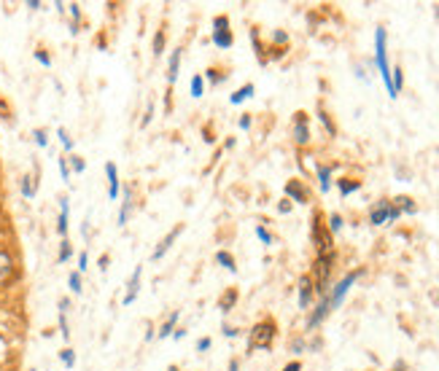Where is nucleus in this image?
Instances as JSON below:
<instances>
[{"label": "nucleus", "mask_w": 439, "mask_h": 371, "mask_svg": "<svg viewBox=\"0 0 439 371\" xmlns=\"http://www.w3.org/2000/svg\"><path fill=\"white\" fill-rule=\"evenodd\" d=\"M256 237H259V240H262L264 245H272V234H270V232H267V229H264V226H262V223H259V226H256Z\"/></svg>", "instance_id": "ea45409f"}, {"label": "nucleus", "mask_w": 439, "mask_h": 371, "mask_svg": "<svg viewBox=\"0 0 439 371\" xmlns=\"http://www.w3.org/2000/svg\"><path fill=\"white\" fill-rule=\"evenodd\" d=\"M253 92H256L253 83H243V87L237 89V92L229 94V105H240V102H245L248 97H253Z\"/></svg>", "instance_id": "f3484780"}, {"label": "nucleus", "mask_w": 439, "mask_h": 371, "mask_svg": "<svg viewBox=\"0 0 439 371\" xmlns=\"http://www.w3.org/2000/svg\"><path fill=\"white\" fill-rule=\"evenodd\" d=\"M337 188H340L342 196H350V194H356L358 188H361V180H356V178H340L337 180Z\"/></svg>", "instance_id": "5701e85b"}, {"label": "nucleus", "mask_w": 439, "mask_h": 371, "mask_svg": "<svg viewBox=\"0 0 439 371\" xmlns=\"http://www.w3.org/2000/svg\"><path fill=\"white\" fill-rule=\"evenodd\" d=\"M291 210H294V205H291V199H286V196H283V199H280V202H278V213H283V215H289Z\"/></svg>", "instance_id": "c03bdc74"}, {"label": "nucleus", "mask_w": 439, "mask_h": 371, "mask_svg": "<svg viewBox=\"0 0 439 371\" xmlns=\"http://www.w3.org/2000/svg\"><path fill=\"white\" fill-rule=\"evenodd\" d=\"M434 16H436V22H439V6H434Z\"/></svg>", "instance_id": "680f3d73"}, {"label": "nucleus", "mask_w": 439, "mask_h": 371, "mask_svg": "<svg viewBox=\"0 0 439 371\" xmlns=\"http://www.w3.org/2000/svg\"><path fill=\"white\" fill-rule=\"evenodd\" d=\"M286 199L299 202V205H307L310 202V191H307V186H304L299 178H291V180H286Z\"/></svg>", "instance_id": "1a4fd4ad"}, {"label": "nucleus", "mask_w": 439, "mask_h": 371, "mask_svg": "<svg viewBox=\"0 0 439 371\" xmlns=\"http://www.w3.org/2000/svg\"><path fill=\"white\" fill-rule=\"evenodd\" d=\"M132 210H135V202H132V191H130V188H124V205H121V210H119V226H124V223L130 221Z\"/></svg>", "instance_id": "a211bd4d"}, {"label": "nucleus", "mask_w": 439, "mask_h": 371, "mask_svg": "<svg viewBox=\"0 0 439 371\" xmlns=\"http://www.w3.org/2000/svg\"><path fill=\"white\" fill-rule=\"evenodd\" d=\"M304 350V339H294L291 341V353H302Z\"/></svg>", "instance_id": "3c124183"}, {"label": "nucleus", "mask_w": 439, "mask_h": 371, "mask_svg": "<svg viewBox=\"0 0 439 371\" xmlns=\"http://www.w3.org/2000/svg\"><path fill=\"white\" fill-rule=\"evenodd\" d=\"M189 94H192L194 100H199L205 94V75L202 73H194L192 81H189Z\"/></svg>", "instance_id": "4be33fe9"}, {"label": "nucleus", "mask_w": 439, "mask_h": 371, "mask_svg": "<svg viewBox=\"0 0 439 371\" xmlns=\"http://www.w3.org/2000/svg\"><path fill=\"white\" fill-rule=\"evenodd\" d=\"M237 299H240V291H237V288H226L221 296H218V309H221L224 315H226L229 309H235Z\"/></svg>", "instance_id": "2eb2a0df"}, {"label": "nucleus", "mask_w": 439, "mask_h": 371, "mask_svg": "<svg viewBox=\"0 0 439 371\" xmlns=\"http://www.w3.org/2000/svg\"><path fill=\"white\" fill-rule=\"evenodd\" d=\"M221 334H224L226 339H235L237 334H240V331H237L235 326H229V323H224V326H221Z\"/></svg>", "instance_id": "a18cd8bd"}, {"label": "nucleus", "mask_w": 439, "mask_h": 371, "mask_svg": "<svg viewBox=\"0 0 439 371\" xmlns=\"http://www.w3.org/2000/svg\"><path fill=\"white\" fill-rule=\"evenodd\" d=\"M235 142H237L235 137H226V142H224V148H226V151H229V148H235Z\"/></svg>", "instance_id": "bf43d9fd"}, {"label": "nucleus", "mask_w": 439, "mask_h": 371, "mask_svg": "<svg viewBox=\"0 0 439 371\" xmlns=\"http://www.w3.org/2000/svg\"><path fill=\"white\" fill-rule=\"evenodd\" d=\"M431 301H434V307H439V293H431Z\"/></svg>", "instance_id": "052dcab7"}, {"label": "nucleus", "mask_w": 439, "mask_h": 371, "mask_svg": "<svg viewBox=\"0 0 439 371\" xmlns=\"http://www.w3.org/2000/svg\"><path fill=\"white\" fill-rule=\"evenodd\" d=\"M318 121L323 124V127H326V135H329V137H337V124L331 121V116H329V110L323 108V105L318 108Z\"/></svg>", "instance_id": "393cba45"}, {"label": "nucleus", "mask_w": 439, "mask_h": 371, "mask_svg": "<svg viewBox=\"0 0 439 371\" xmlns=\"http://www.w3.org/2000/svg\"><path fill=\"white\" fill-rule=\"evenodd\" d=\"M226 371H240V360L232 358V360H229V366H226Z\"/></svg>", "instance_id": "5fc2aeb1"}, {"label": "nucleus", "mask_w": 439, "mask_h": 371, "mask_svg": "<svg viewBox=\"0 0 439 371\" xmlns=\"http://www.w3.org/2000/svg\"><path fill=\"white\" fill-rule=\"evenodd\" d=\"M140 274H143V264L135 266V272H132V277H130V285H127V296L121 299L124 307H130L132 301L138 299V293H140Z\"/></svg>", "instance_id": "f8f14e48"}, {"label": "nucleus", "mask_w": 439, "mask_h": 371, "mask_svg": "<svg viewBox=\"0 0 439 371\" xmlns=\"http://www.w3.org/2000/svg\"><path fill=\"white\" fill-rule=\"evenodd\" d=\"M251 124H253L251 113H243V116H240V129H243V132H248V129H251Z\"/></svg>", "instance_id": "49530a36"}, {"label": "nucleus", "mask_w": 439, "mask_h": 371, "mask_svg": "<svg viewBox=\"0 0 439 371\" xmlns=\"http://www.w3.org/2000/svg\"><path fill=\"white\" fill-rule=\"evenodd\" d=\"M316 173H318V188L323 194L331 188V167H326V164H316Z\"/></svg>", "instance_id": "aec40b11"}, {"label": "nucleus", "mask_w": 439, "mask_h": 371, "mask_svg": "<svg viewBox=\"0 0 439 371\" xmlns=\"http://www.w3.org/2000/svg\"><path fill=\"white\" fill-rule=\"evenodd\" d=\"M70 14H73V19H75V22L81 19V8H79V3H70Z\"/></svg>", "instance_id": "864d4df0"}, {"label": "nucleus", "mask_w": 439, "mask_h": 371, "mask_svg": "<svg viewBox=\"0 0 439 371\" xmlns=\"http://www.w3.org/2000/svg\"><path fill=\"white\" fill-rule=\"evenodd\" d=\"M211 41H213L216 49H224V51L235 46V33H232V24H229L226 14L213 16V35H211Z\"/></svg>", "instance_id": "7ed1b4c3"}, {"label": "nucleus", "mask_w": 439, "mask_h": 371, "mask_svg": "<svg viewBox=\"0 0 439 371\" xmlns=\"http://www.w3.org/2000/svg\"><path fill=\"white\" fill-rule=\"evenodd\" d=\"M294 142L297 146H307L310 142V116L304 110L294 113Z\"/></svg>", "instance_id": "423d86ee"}, {"label": "nucleus", "mask_w": 439, "mask_h": 371, "mask_svg": "<svg viewBox=\"0 0 439 371\" xmlns=\"http://www.w3.org/2000/svg\"><path fill=\"white\" fill-rule=\"evenodd\" d=\"M180 56H184V46H178V49L170 51L167 56V83L173 87L175 78H178V70H180Z\"/></svg>", "instance_id": "4468645a"}, {"label": "nucleus", "mask_w": 439, "mask_h": 371, "mask_svg": "<svg viewBox=\"0 0 439 371\" xmlns=\"http://www.w3.org/2000/svg\"><path fill=\"white\" fill-rule=\"evenodd\" d=\"M87 264H89V255H87V250H81L79 253V272L87 269Z\"/></svg>", "instance_id": "09e8293b"}, {"label": "nucleus", "mask_w": 439, "mask_h": 371, "mask_svg": "<svg viewBox=\"0 0 439 371\" xmlns=\"http://www.w3.org/2000/svg\"><path fill=\"white\" fill-rule=\"evenodd\" d=\"M216 264H218V266H224L226 272L237 274V261H235V255L229 253V250H218V253H216Z\"/></svg>", "instance_id": "412c9836"}, {"label": "nucleus", "mask_w": 439, "mask_h": 371, "mask_svg": "<svg viewBox=\"0 0 439 371\" xmlns=\"http://www.w3.org/2000/svg\"><path fill=\"white\" fill-rule=\"evenodd\" d=\"M68 288L73 293H81V272H70V277H68Z\"/></svg>", "instance_id": "c9c22d12"}, {"label": "nucleus", "mask_w": 439, "mask_h": 371, "mask_svg": "<svg viewBox=\"0 0 439 371\" xmlns=\"http://www.w3.org/2000/svg\"><path fill=\"white\" fill-rule=\"evenodd\" d=\"M251 43H253V49H256V56H259V62H267V56H264V46H262V38H259V30L256 27H251Z\"/></svg>", "instance_id": "c756f323"}, {"label": "nucleus", "mask_w": 439, "mask_h": 371, "mask_svg": "<svg viewBox=\"0 0 439 371\" xmlns=\"http://www.w3.org/2000/svg\"><path fill=\"white\" fill-rule=\"evenodd\" d=\"M272 41H275V43H289V35H286L283 30H275V33H272Z\"/></svg>", "instance_id": "de8ad7c7"}, {"label": "nucleus", "mask_w": 439, "mask_h": 371, "mask_svg": "<svg viewBox=\"0 0 439 371\" xmlns=\"http://www.w3.org/2000/svg\"><path fill=\"white\" fill-rule=\"evenodd\" d=\"M375 62H377L380 78H383L385 89H388V97H391V100H396V92H394V81H391L388 49H385V27H377V30H375Z\"/></svg>", "instance_id": "f257e3e1"}, {"label": "nucleus", "mask_w": 439, "mask_h": 371, "mask_svg": "<svg viewBox=\"0 0 439 371\" xmlns=\"http://www.w3.org/2000/svg\"><path fill=\"white\" fill-rule=\"evenodd\" d=\"M30 371H35V368H30Z\"/></svg>", "instance_id": "0e129e2a"}, {"label": "nucleus", "mask_w": 439, "mask_h": 371, "mask_svg": "<svg viewBox=\"0 0 439 371\" xmlns=\"http://www.w3.org/2000/svg\"><path fill=\"white\" fill-rule=\"evenodd\" d=\"M108 261H111V259H108V255H100V269H102V272H106V269H108Z\"/></svg>", "instance_id": "13d9d810"}, {"label": "nucleus", "mask_w": 439, "mask_h": 371, "mask_svg": "<svg viewBox=\"0 0 439 371\" xmlns=\"http://www.w3.org/2000/svg\"><path fill=\"white\" fill-rule=\"evenodd\" d=\"M283 371H302V363H299V360H291V363L283 366Z\"/></svg>", "instance_id": "603ef678"}, {"label": "nucleus", "mask_w": 439, "mask_h": 371, "mask_svg": "<svg viewBox=\"0 0 439 371\" xmlns=\"http://www.w3.org/2000/svg\"><path fill=\"white\" fill-rule=\"evenodd\" d=\"M229 78V73H224V70H218V68H208V83H213V87H218L221 81H226Z\"/></svg>", "instance_id": "7c9ffc66"}, {"label": "nucleus", "mask_w": 439, "mask_h": 371, "mask_svg": "<svg viewBox=\"0 0 439 371\" xmlns=\"http://www.w3.org/2000/svg\"><path fill=\"white\" fill-rule=\"evenodd\" d=\"M11 272H14V261H11V255L0 250V282H3L6 277H11Z\"/></svg>", "instance_id": "cd10ccee"}, {"label": "nucleus", "mask_w": 439, "mask_h": 371, "mask_svg": "<svg viewBox=\"0 0 439 371\" xmlns=\"http://www.w3.org/2000/svg\"><path fill=\"white\" fill-rule=\"evenodd\" d=\"M35 191H38V183H33V178H22V194L27 196V199H33L35 196Z\"/></svg>", "instance_id": "473e14b6"}, {"label": "nucleus", "mask_w": 439, "mask_h": 371, "mask_svg": "<svg viewBox=\"0 0 439 371\" xmlns=\"http://www.w3.org/2000/svg\"><path fill=\"white\" fill-rule=\"evenodd\" d=\"M361 274H364V269H353V272H348L345 277H342L337 285L331 288V293H329V304H331V309H337L342 301H345V296H348V291L353 288V282H356Z\"/></svg>", "instance_id": "20e7f679"}, {"label": "nucleus", "mask_w": 439, "mask_h": 371, "mask_svg": "<svg viewBox=\"0 0 439 371\" xmlns=\"http://www.w3.org/2000/svg\"><path fill=\"white\" fill-rule=\"evenodd\" d=\"M70 255H73V247H70V242H68V240H62V242H60V255H57V261H60V264H65V261L70 259Z\"/></svg>", "instance_id": "72a5a7b5"}, {"label": "nucleus", "mask_w": 439, "mask_h": 371, "mask_svg": "<svg viewBox=\"0 0 439 371\" xmlns=\"http://www.w3.org/2000/svg\"><path fill=\"white\" fill-rule=\"evenodd\" d=\"M57 137H60V142H62V148H65V151H73V137L68 135V129H65V127L57 129Z\"/></svg>", "instance_id": "f704fd0d"}, {"label": "nucleus", "mask_w": 439, "mask_h": 371, "mask_svg": "<svg viewBox=\"0 0 439 371\" xmlns=\"http://www.w3.org/2000/svg\"><path fill=\"white\" fill-rule=\"evenodd\" d=\"M313 293H316L313 277H310V274H302V277H299V309H307L313 304Z\"/></svg>", "instance_id": "9b49d317"}, {"label": "nucleus", "mask_w": 439, "mask_h": 371, "mask_svg": "<svg viewBox=\"0 0 439 371\" xmlns=\"http://www.w3.org/2000/svg\"><path fill=\"white\" fill-rule=\"evenodd\" d=\"M329 312H331V304H329V293H326V296H321V301L316 304V309H313V315L307 318V328L313 331L316 326H321V323L329 318Z\"/></svg>", "instance_id": "9d476101"}, {"label": "nucleus", "mask_w": 439, "mask_h": 371, "mask_svg": "<svg viewBox=\"0 0 439 371\" xmlns=\"http://www.w3.org/2000/svg\"><path fill=\"white\" fill-rule=\"evenodd\" d=\"M394 205H396L402 213H409V215H415V213H418V205H415V199H412V196H396V199H394Z\"/></svg>", "instance_id": "bb28decb"}, {"label": "nucleus", "mask_w": 439, "mask_h": 371, "mask_svg": "<svg viewBox=\"0 0 439 371\" xmlns=\"http://www.w3.org/2000/svg\"><path fill=\"white\" fill-rule=\"evenodd\" d=\"M60 218H57V234L65 237L68 234V196H60Z\"/></svg>", "instance_id": "dca6fc26"}, {"label": "nucleus", "mask_w": 439, "mask_h": 371, "mask_svg": "<svg viewBox=\"0 0 439 371\" xmlns=\"http://www.w3.org/2000/svg\"><path fill=\"white\" fill-rule=\"evenodd\" d=\"M184 336H186V328H180V326H178V328L173 331V339H184Z\"/></svg>", "instance_id": "6e6d98bb"}, {"label": "nucleus", "mask_w": 439, "mask_h": 371, "mask_svg": "<svg viewBox=\"0 0 439 371\" xmlns=\"http://www.w3.org/2000/svg\"><path fill=\"white\" fill-rule=\"evenodd\" d=\"M167 371H180L178 366H167Z\"/></svg>", "instance_id": "e2e57ef3"}, {"label": "nucleus", "mask_w": 439, "mask_h": 371, "mask_svg": "<svg viewBox=\"0 0 439 371\" xmlns=\"http://www.w3.org/2000/svg\"><path fill=\"white\" fill-rule=\"evenodd\" d=\"M275 334H278L275 320H270V318L259 320L251 328V336H248V353H253V350H270L275 341Z\"/></svg>", "instance_id": "f03ea898"}, {"label": "nucleus", "mask_w": 439, "mask_h": 371, "mask_svg": "<svg viewBox=\"0 0 439 371\" xmlns=\"http://www.w3.org/2000/svg\"><path fill=\"white\" fill-rule=\"evenodd\" d=\"M106 175H108V199H119L121 194V180H119V169L113 161L106 164Z\"/></svg>", "instance_id": "ddd939ff"}, {"label": "nucleus", "mask_w": 439, "mask_h": 371, "mask_svg": "<svg viewBox=\"0 0 439 371\" xmlns=\"http://www.w3.org/2000/svg\"><path fill=\"white\" fill-rule=\"evenodd\" d=\"M57 164H60V175H62V180H65V183H70V167H68V159L60 156V159H57Z\"/></svg>", "instance_id": "4c0bfd02"}, {"label": "nucleus", "mask_w": 439, "mask_h": 371, "mask_svg": "<svg viewBox=\"0 0 439 371\" xmlns=\"http://www.w3.org/2000/svg\"><path fill=\"white\" fill-rule=\"evenodd\" d=\"M211 345H213V339H211V336L197 339V353H208V350H211Z\"/></svg>", "instance_id": "37998d69"}, {"label": "nucleus", "mask_w": 439, "mask_h": 371, "mask_svg": "<svg viewBox=\"0 0 439 371\" xmlns=\"http://www.w3.org/2000/svg\"><path fill=\"white\" fill-rule=\"evenodd\" d=\"M391 207H394V202H391V199H380V202H375V205L369 207V223H372V226L391 223Z\"/></svg>", "instance_id": "0eeeda50"}, {"label": "nucleus", "mask_w": 439, "mask_h": 371, "mask_svg": "<svg viewBox=\"0 0 439 371\" xmlns=\"http://www.w3.org/2000/svg\"><path fill=\"white\" fill-rule=\"evenodd\" d=\"M342 226H345V221H342V215H340V213H331V215H329V223H326L329 234H337V232H342Z\"/></svg>", "instance_id": "2f4dec72"}, {"label": "nucleus", "mask_w": 439, "mask_h": 371, "mask_svg": "<svg viewBox=\"0 0 439 371\" xmlns=\"http://www.w3.org/2000/svg\"><path fill=\"white\" fill-rule=\"evenodd\" d=\"M184 226H186V223H178V226H173V229H170L165 237H162V240H159V245L154 247V253H151V261H162V255H165V253L170 250V247H173V242H175L178 237H180V232H184Z\"/></svg>", "instance_id": "6e6552de"}, {"label": "nucleus", "mask_w": 439, "mask_h": 371, "mask_svg": "<svg viewBox=\"0 0 439 371\" xmlns=\"http://www.w3.org/2000/svg\"><path fill=\"white\" fill-rule=\"evenodd\" d=\"M60 360H62V363L68 366V368H73V366H75V353H73L70 347H65L62 353H60Z\"/></svg>", "instance_id": "e433bc0d"}, {"label": "nucleus", "mask_w": 439, "mask_h": 371, "mask_svg": "<svg viewBox=\"0 0 439 371\" xmlns=\"http://www.w3.org/2000/svg\"><path fill=\"white\" fill-rule=\"evenodd\" d=\"M68 307H70V301H68V299H60V334H62V339H70V328H68Z\"/></svg>", "instance_id": "b1692460"}, {"label": "nucleus", "mask_w": 439, "mask_h": 371, "mask_svg": "<svg viewBox=\"0 0 439 371\" xmlns=\"http://www.w3.org/2000/svg\"><path fill=\"white\" fill-rule=\"evenodd\" d=\"M165 46H167V30H165V27H159V30L154 33V56H157V60L165 54Z\"/></svg>", "instance_id": "a878e982"}, {"label": "nucleus", "mask_w": 439, "mask_h": 371, "mask_svg": "<svg viewBox=\"0 0 439 371\" xmlns=\"http://www.w3.org/2000/svg\"><path fill=\"white\" fill-rule=\"evenodd\" d=\"M175 328H178V309H175V312H170V318L157 328V336H159V339H167V336H173V331H175Z\"/></svg>", "instance_id": "6ab92c4d"}, {"label": "nucleus", "mask_w": 439, "mask_h": 371, "mask_svg": "<svg viewBox=\"0 0 439 371\" xmlns=\"http://www.w3.org/2000/svg\"><path fill=\"white\" fill-rule=\"evenodd\" d=\"M35 60H38V62H41V65H43V68H51V56H49V54H46L43 49H35Z\"/></svg>", "instance_id": "a19ab883"}, {"label": "nucleus", "mask_w": 439, "mask_h": 371, "mask_svg": "<svg viewBox=\"0 0 439 371\" xmlns=\"http://www.w3.org/2000/svg\"><path fill=\"white\" fill-rule=\"evenodd\" d=\"M70 167H73V173H79V175H81L84 169H87V161H84L81 156H75V154H73V156H70Z\"/></svg>", "instance_id": "58836bf2"}, {"label": "nucleus", "mask_w": 439, "mask_h": 371, "mask_svg": "<svg viewBox=\"0 0 439 371\" xmlns=\"http://www.w3.org/2000/svg\"><path fill=\"white\" fill-rule=\"evenodd\" d=\"M313 242H316L318 255L334 253V247H331V234H329L326 226H323V215H321V213L313 215Z\"/></svg>", "instance_id": "39448f33"}, {"label": "nucleus", "mask_w": 439, "mask_h": 371, "mask_svg": "<svg viewBox=\"0 0 439 371\" xmlns=\"http://www.w3.org/2000/svg\"><path fill=\"white\" fill-rule=\"evenodd\" d=\"M33 137H35V142H38L41 148H46V146H49V137H46V129H35V132H33Z\"/></svg>", "instance_id": "79ce46f5"}, {"label": "nucleus", "mask_w": 439, "mask_h": 371, "mask_svg": "<svg viewBox=\"0 0 439 371\" xmlns=\"http://www.w3.org/2000/svg\"><path fill=\"white\" fill-rule=\"evenodd\" d=\"M391 81H394V92H396V97H399V92L404 89V70H402V65L391 68Z\"/></svg>", "instance_id": "c85d7f7f"}, {"label": "nucleus", "mask_w": 439, "mask_h": 371, "mask_svg": "<svg viewBox=\"0 0 439 371\" xmlns=\"http://www.w3.org/2000/svg\"><path fill=\"white\" fill-rule=\"evenodd\" d=\"M391 371H407V363H404V360H396V363H394V368H391Z\"/></svg>", "instance_id": "4d7b16f0"}, {"label": "nucleus", "mask_w": 439, "mask_h": 371, "mask_svg": "<svg viewBox=\"0 0 439 371\" xmlns=\"http://www.w3.org/2000/svg\"><path fill=\"white\" fill-rule=\"evenodd\" d=\"M151 113H154V105H151V102H148V110H146V116L140 119V127H143V129L148 127V121H151Z\"/></svg>", "instance_id": "8fccbe9b"}]
</instances>
